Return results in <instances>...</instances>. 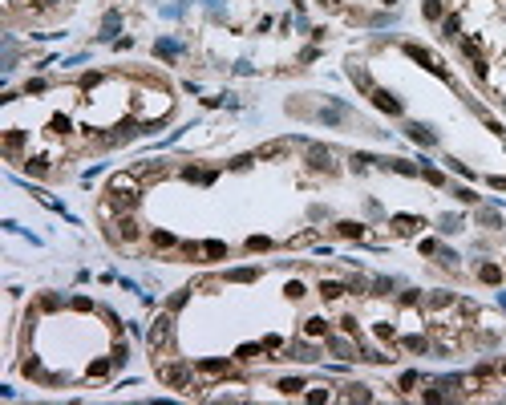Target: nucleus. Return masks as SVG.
I'll list each match as a JSON object with an SVG mask.
<instances>
[{
	"label": "nucleus",
	"instance_id": "f257e3e1",
	"mask_svg": "<svg viewBox=\"0 0 506 405\" xmlns=\"http://www.w3.org/2000/svg\"><path fill=\"white\" fill-rule=\"evenodd\" d=\"M142 199V186L134 174H113L110 178V207H122V211H134Z\"/></svg>",
	"mask_w": 506,
	"mask_h": 405
},
{
	"label": "nucleus",
	"instance_id": "f03ea898",
	"mask_svg": "<svg viewBox=\"0 0 506 405\" xmlns=\"http://www.w3.org/2000/svg\"><path fill=\"white\" fill-rule=\"evenodd\" d=\"M158 377L166 381L170 389H182V393H199V381L190 377L186 365H158Z\"/></svg>",
	"mask_w": 506,
	"mask_h": 405
},
{
	"label": "nucleus",
	"instance_id": "7ed1b4c3",
	"mask_svg": "<svg viewBox=\"0 0 506 405\" xmlns=\"http://www.w3.org/2000/svg\"><path fill=\"white\" fill-rule=\"evenodd\" d=\"M138 235H142L138 219H134V215H122V219H117V231H110V239H126V243H130V239H138Z\"/></svg>",
	"mask_w": 506,
	"mask_h": 405
},
{
	"label": "nucleus",
	"instance_id": "20e7f679",
	"mask_svg": "<svg viewBox=\"0 0 506 405\" xmlns=\"http://www.w3.org/2000/svg\"><path fill=\"white\" fill-rule=\"evenodd\" d=\"M231 369H235L231 361H199V369H195V373H199V377H227Z\"/></svg>",
	"mask_w": 506,
	"mask_h": 405
},
{
	"label": "nucleus",
	"instance_id": "39448f33",
	"mask_svg": "<svg viewBox=\"0 0 506 405\" xmlns=\"http://www.w3.org/2000/svg\"><path fill=\"white\" fill-rule=\"evenodd\" d=\"M373 106L385 110V114H401V102H397L389 89H373Z\"/></svg>",
	"mask_w": 506,
	"mask_h": 405
},
{
	"label": "nucleus",
	"instance_id": "423d86ee",
	"mask_svg": "<svg viewBox=\"0 0 506 405\" xmlns=\"http://www.w3.org/2000/svg\"><path fill=\"white\" fill-rule=\"evenodd\" d=\"M170 324H174V320H170V312L154 320V328H150V345H154V348H158V345H166V337H170Z\"/></svg>",
	"mask_w": 506,
	"mask_h": 405
},
{
	"label": "nucleus",
	"instance_id": "0eeeda50",
	"mask_svg": "<svg viewBox=\"0 0 506 405\" xmlns=\"http://www.w3.org/2000/svg\"><path fill=\"white\" fill-rule=\"evenodd\" d=\"M308 158H312V166H316V171H332V154H328V150L312 146V154H308Z\"/></svg>",
	"mask_w": 506,
	"mask_h": 405
},
{
	"label": "nucleus",
	"instance_id": "6e6552de",
	"mask_svg": "<svg viewBox=\"0 0 506 405\" xmlns=\"http://www.w3.org/2000/svg\"><path fill=\"white\" fill-rule=\"evenodd\" d=\"M320 296H324V300H340V296H344V284H332V280H324V284H320Z\"/></svg>",
	"mask_w": 506,
	"mask_h": 405
},
{
	"label": "nucleus",
	"instance_id": "1a4fd4ad",
	"mask_svg": "<svg viewBox=\"0 0 506 405\" xmlns=\"http://www.w3.org/2000/svg\"><path fill=\"white\" fill-rule=\"evenodd\" d=\"M328 348H332L336 356H352V345H348L344 337H328Z\"/></svg>",
	"mask_w": 506,
	"mask_h": 405
},
{
	"label": "nucleus",
	"instance_id": "9d476101",
	"mask_svg": "<svg viewBox=\"0 0 506 405\" xmlns=\"http://www.w3.org/2000/svg\"><path fill=\"white\" fill-rule=\"evenodd\" d=\"M292 352H296V361H312V356H316V348L304 345V341H296V345H292Z\"/></svg>",
	"mask_w": 506,
	"mask_h": 405
},
{
	"label": "nucleus",
	"instance_id": "9b49d317",
	"mask_svg": "<svg viewBox=\"0 0 506 405\" xmlns=\"http://www.w3.org/2000/svg\"><path fill=\"white\" fill-rule=\"evenodd\" d=\"M409 138H413V142H433V134H429L425 126H409Z\"/></svg>",
	"mask_w": 506,
	"mask_h": 405
},
{
	"label": "nucleus",
	"instance_id": "f8f14e48",
	"mask_svg": "<svg viewBox=\"0 0 506 405\" xmlns=\"http://www.w3.org/2000/svg\"><path fill=\"white\" fill-rule=\"evenodd\" d=\"M344 397H348V401H369V389H365V385H348Z\"/></svg>",
	"mask_w": 506,
	"mask_h": 405
},
{
	"label": "nucleus",
	"instance_id": "ddd939ff",
	"mask_svg": "<svg viewBox=\"0 0 506 405\" xmlns=\"http://www.w3.org/2000/svg\"><path fill=\"white\" fill-rule=\"evenodd\" d=\"M352 81H356L360 89H373V81H369V73H365V69H356V65H352Z\"/></svg>",
	"mask_w": 506,
	"mask_h": 405
},
{
	"label": "nucleus",
	"instance_id": "4468645a",
	"mask_svg": "<svg viewBox=\"0 0 506 405\" xmlns=\"http://www.w3.org/2000/svg\"><path fill=\"white\" fill-rule=\"evenodd\" d=\"M304 332H308V337H324V332H328V324H324V320H308V328H304Z\"/></svg>",
	"mask_w": 506,
	"mask_h": 405
},
{
	"label": "nucleus",
	"instance_id": "2eb2a0df",
	"mask_svg": "<svg viewBox=\"0 0 506 405\" xmlns=\"http://www.w3.org/2000/svg\"><path fill=\"white\" fill-rule=\"evenodd\" d=\"M425 16L429 20H442V0H425Z\"/></svg>",
	"mask_w": 506,
	"mask_h": 405
},
{
	"label": "nucleus",
	"instance_id": "dca6fc26",
	"mask_svg": "<svg viewBox=\"0 0 506 405\" xmlns=\"http://www.w3.org/2000/svg\"><path fill=\"white\" fill-rule=\"evenodd\" d=\"M442 29H446V37H457V29H462V20H457V16H446V20H442Z\"/></svg>",
	"mask_w": 506,
	"mask_h": 405
},
{
	"label": "nucleus",
	"instance_id": "f3484780",
	"mask_svg": "<svg viewBox=\"0 0 506 405\" xmlns=\"http://www.w3.org/2000/svg\"><path fill=\"white\" fill-rule=\"evenodd\" d=\"M280 154H283L280 142H272V146H263V150H259V158H280Z\"/></svg>",
	"mask_w": 506,
	"mask_h": 405
},
{
	"label": "nucleus",
	"instance_id": "a211bd4d",
	"mask_svg": "<svg viewBox=\"0 0 506 405\" xmlns=\"http://www.w3.org/2000/svg\"><path fill=\"white\" fill-rule=\"evenodd\" d=\"M498 276H502V272H498V268H490V264H486V268H482V280H486V284H498Z\"/></svg>",
	"mask_w": 506,
	"mask_h": 405
},
{
	"label": "nucleus",
	"instance_id": "6ab92c4d",
	"mask_svg": "<svg viewBox=\"0 0 506 405\" xmlns=\"http://www.w3.org/2000/svg\"><path fill=\"white\" fill-rule=\"evenodd\" d=\"M340 235H348V239H356V235H360V223H340Z\"/></svg>",
	"mask_w": 506,
	"mask_h": 405
},
{
	"label": "nucleus",
	"instance_id": "aec40b11",
	"mask_svg": "<svg viewBox=\"0 0 506 405\" xmlns=\"http://www.w3.org/2000/svg\"><path fill=\"white\" fill-rule=\"evenodd\" d=\"M154 243H158V247H174V235H166V231H154Z\"/></svg>",
	"mask_w": 506,
	"mask_h": 405
},
{
	"label": "nucleus",
	"instance_id": "412c9836",
	"mask_svg": "<svg viewBox=\"0 0 506 405\" xmlns=\"http://www.w3.org/2000/svg\"><path fill=\"white\" fill-rule=\"evenodd\" d=\"M405 348H413V352H425V341H421V337H409V341H405Z\"/></svg>",
	"mask_w": 506,
	"mask_h": 405
},
{
	"label": "nucleus",
	"instance_id": "4be33fe9",
	"mask_svg": "<svg viewBox=\"0 0 506 405\" xmlns=\"http://www.w3.org/2000/svg\"><path fill=\"white\" fill-rule=\"evenodd\" d=\"M340 328H344L348 337H356V320H352V316H344V320H340Z\"/></svg>",
	"mask_w": 506,
	"mask_h": 405
},
{
	"label": "nucleus",
	"instance_id": "5701e85b",
	"mask_svg": "<svg viewBox=\"0 0 506 405\" xmlns=\"http://www.w3.org/2000/svg\"><path fill=\"white\" fill-rule=\"evenodd\" d=\"M45 4H49V8H53V4H57V0H45Z\"/></svg>",
	"mask_w": 506,
	"mask_h": 405
},
{
	"label": "nucleus",
	"instance_id": "b1692460",
	"mask_svg": "<svg viewBox=\"0 0 506 405\" xmlns=\"http://www.w3.org/2000/svg\"><path fill=\"white\" fill-rule=\"evenodd\" d=\"M385 4H397V0H385Z\"/></svg>",
	"mask_w": 506,
	"mask_h": 405
}]
</instances>
